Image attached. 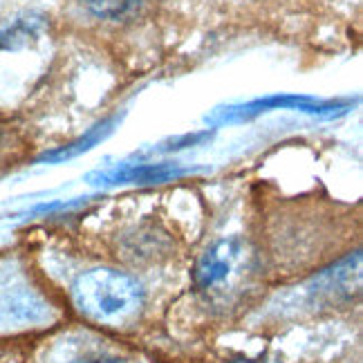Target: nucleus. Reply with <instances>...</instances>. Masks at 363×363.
Here are the masks:
<instances>
[{
    "label": "nucleus",
    "instance_id": "2",
    "mask_svg": "<svg viewBox=\"0 0 363 363\" xmlns=\"http://www.w3.org/2000/svg\"><path fill=\"white\" fill-rule=\"evenodd\" d=\"M247 264H249L247 245L238 235L220 238L204 251L198 264H195L193 285L200 294L208 298L225 296L245 276Z\"/></svg>",
    "mask_w": 363,
    "mask_h": 363
},
{
    "label": "nucleus",
    "instance_id": "6",
    "mask_svg": "<svg viewBox=\"0 0 363 363\" xmlns=\"http://www.w3.org/2000/svg\"><path fill=\"white\" fill-rule=\"evenodd\" d=\"M233 363H262V361H233Z\"/></svg>",
    "mask_w": 363,
    "mask_h": 363
},
{
    "label": "nucleus",
    "instance_id": "5",
    "mask_svg": "<svg viewBox=\"0 0 363 363\" xmlns=\"http://www.w3.org/2000/svg\"><path fill=\"white\" fill-rule=\"evenodd\" d=\"M146 0H81V5L86 7L92 16L119 23V21H130L142 11Z\"/></svg>",
    "mask_w": 363,
    "mask_h": 363
},
{
    "label": "nucleus",
    "instance_id": "1",
    "mask_svg": "<svg viewBox=\"0 0 363 363\" xmlns=\"http://www.w3.org/2000/svg\"><path fill=\"white\" fill-rule=\"evenodd\" d=\"M77 310L99 325L130 323L144 307V287L137 278L117 269L96 267L81 274L72 285Z\"/></svg>",
    "mask_w": 363,
    "mask_h": 363
},
{
    "label": "nucleus",
    "instance_id": "4",
    "mask_svg": "<svg viewBox=\"0 0 363 363\" xmlns=\"http://www.w3.org/2000/svg\"><path fill=\"white\" fill-rule=\"evenodd\" d=\"M48 32V21L36 13H25L0 25V50L16 52L38 43Z\"/></svg>",
    "mask_w": 363,
    "mask_h": 363
},
{
    "label": "nucleus",
    "instance_id": "3",
    "mask_svg": "<svg viewBox=\"0 0 363 363\" xmlns=\"http://www.w3.org/2000/svg\"><path fill=\"white\" fill-rule=\"evenodd\" d=\"M184 171L175 169L171 164H139V166H121V169L96 173L90 179L94 184L104 186H121V184H160V182H169Z\"/></svg>",
    "mask_w": 363,
    "mask_h": 363
}]
</instances>
